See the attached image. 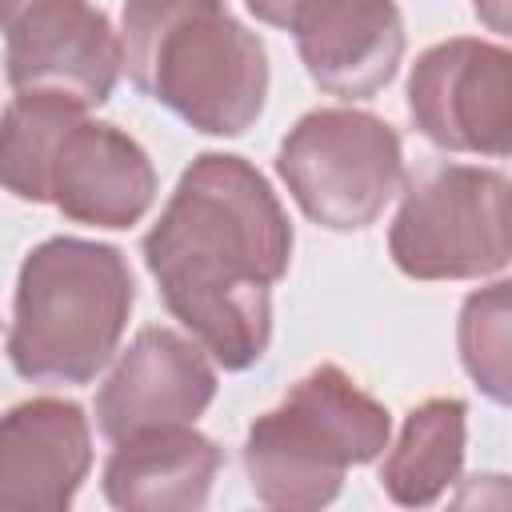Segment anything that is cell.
Here are the masks:
<instances>
[{
	"mask_svg": "<svg viewBox=\"0 0 512 512\" xmlns=\"http://www.w3.org/2000/svg\"><path fill=\"white\" fill-rule=\"evenodd\" d=\"M248 12L260 20V24H272V28H292V20L300 16V8L308 0H244Z\"/></svg>",
	"mask_w": 512,
	"mask_h": 512,
	"instance_id": "17",
	"label": "cell"
},
{
	"mask_svg": "<svg viewBox=\"0 0 512 512\" xmlns=\"http://www.w3.org/2000/svg\"><path fill=\"white\" fill-rule=\"evenodd\" d=\"M120 72L204 136L248 132L268 100L264 40L224 0H124Z\"/></svg>",
	"mask_w": 512,
	"mask_h": 512,
	"instance_id": "2",
	"label": "cell"
},
{
	"mask_svg": "<svg viewBox=\"0 0 512 512\" xmlns=\"http://www.w3.org/2000/svg\"><path fill=\"white\" fill-rule=\"evenodd\" d=\"M88 108L56 92H16L0 112V188L16 200L44 204L48 160L72 120Z\"/></svg>",
	"mask_w": 512,
	"mask_h": 512,
	"instance_id": "15",
	"label": "cell"
},
{
	"mask_svg": "<svg viewBox=\"0 0 512 512\" xmlns=\"http://www.w3.org/2000/svg\"><path fill=\"white\" fill-rule=\"evenodd\" d=\"M4 72L16 92H56L84 108L112 96L120 76V36L88 0H28L8 20Z\"/></svg>",
	"mask_w": 512,
	"mask_h": 512,
	"instance_id": "8",
	"label": "cell"
},
{
	"mask_svg": "<svg viewBox=\"0 0 512 512\" xmlns=\"http://www.w3.org/2000/svg\"><path fill=\"white\" fill-rule=\"evenodd\" d=\"M476 4V16H484L488 24H492V32H504V8H508V0H472Z\"/></svg>",
	"mask_w": 512,
	"mask_h": 512,
	"instance_id": "18",
	"label": "cell"
},
{
	"mask_svg": "<svg viewBox=\"0 0 512 512\" xmlns=\"http://www.w3.org/2000/svg\"><path fill=\"white\" fill-rule=\"evenodd\" d=\"M468 404L456 396H432L404 416L400 440L384 456L380 488L400 508H424L460 480L464 468Z\"/></svg>",
	"mask_w": 512,
	"mask_h": 512,
	"instance_id": "14",
	"label": "cell"
},
{
	"mask_svg": "<svg viewBox=\"0 0 512 512\" xmlns=\"http://www.w3.org/2000/svg\"><path fill=\"white\" fill-rule=\"evenodd\" d=\"M392 436L388 408L344 368L320 364L292 384L280 408L252 420L244 472L268 508H324L340 496L352 464H372Z\"/></svg>",
	"mask_w": 512,
	"mask_h": 512,
	"instance_id": "4",
	"label": "cell"
},
{
	"mask_svg": "<svg viewBox=\"0 0 512 512\" xmlns=\"http://www.w3.org/2000/svg\"><path fill=\"white\" fill-rule=\"evenodd\" d=\"M288 32L312 84L340 100L376 96L404 56L396 0H308Z\"/></svg>",
	"mask_w": 512,
	"mask_h": 512,
	"instance_id": "12",
	"label": "cell"
},
{
	"mask_svg": "<svg viewBox=\"0 0 512 512\" xmlns=\"http://www.w3.org/2000/svg\"><path fill=\"white\" fill-rule=\"evenodd\" d=\"M216 400V368L208 352L164 324H148L116 356L96 392V424L116 444L160 424H196Z\"/></svg>",
	"mask_w": 512,
	"mask_h": 512,
	"instance_id": "9",
	"label": "cell"
},
{
	"mask_svg": "<svg viewBox=\"0 0 512 512\" xmlns=\"http://www.w3.org/2000/svg\"><path fill=\"white\" fill-rule=\"evenodd\" d=\"M156 200V168L148 152L116 124L72 120L48 160L44 204L76 224L132 228Z\"/></svg>",
	"mask_w": 512,
	"mask_h": 512,
	"instance_id": "10",
	"label": "cell"
},
{
	"mask_svg": "<svg viewBox=\"0 0 512 512\" xmlns=\"http://www.w3.org/2000/svg\"><path fill=\"white\" fill-rule=\"evenodd\" d=\"M92 468L80 404L36 396L0 412V512H64Z\"/></svg>",
	"mask_w": 512,
	"mask_h": 512,
	"instance_id": "11",
	"label": "cell"
},
{
	"mask_svg": "<svg viewBox=\"0 0 512 512\" xmlns=\"http://www.w3.org/2000/svg\"><path fill=\"white\" fill-rule=\"evenodd\" d=\"M276 172L312 224L360 232L376 224L400 192L404 148L384 116L360 108H316L280 140Z\"/></svg>",
	"mask_w": 512,
	"mask_h": 512,
	"instance_id": "5",
	"label": "cell"
},
{
	"mask_svg": "<svg viewBox=\"0 0 512 512\" xmlns=\"http://www.w3.org/2000/svg\"><path fill=\"white\" fill-rule=\"evenodd\" d=\"M140 252L164 308L224 372H244L268 352L272 288L288 276L292 224L244 156L200 152Z\"/></svg>",
	"mask_w": 512,
	"mask_h": 512,
	"instance_id": "1",
	"label": "cell"
},
{
	"mask_svg": "<svg viewBox=\"0 0 512 512\" xmlns=\"http://www.w3.org/2000/svg\"><path fill=\"white\" fill-rule=\"evenodd\" d=\"M408 116L444 152L508 156L512 56L504 44L452 36L424 48L408 76Z\"/></svg>",
	"mask_w": 512,
	"mask_h": 512,
	"instance_id": "7",
	"label": "cell"
},
{
	"mask_svg": "<svg viewBox=\"0 0 512 512\" xmlns=\"http://www.w3.org/2000/svg\"><path fill=\"white\" fill-rule=\"evenodd\" d=\"M388 252L412 280H484L508 268V176L480 164H428L400 184Z\"/></svg>",
	"mask_w": 512,
	"mask_h": 512,
	"instance_id": "6",
	"label": "cell"
},
{
	"mask_svg": "<svg viewBox=\"0 0 512 512\" xmlns=\"http://www.w3.org/2000/svg\"><path fill=\"white\" fill-rule=\"evenodd\" d=\"M220 448L192 424H160L116 440L104 500L120 512H196L212 496Z\"/></svg>",
	"mask_w": 512,
	"mask_h": 512,
	"instance_id": "13",
	"label": "cell"
},
{
	"mask_svg": "<svg viewBox=\"0 0 512 512\" xmlns=\"http://www.w3.org/2000/svg\"><path fill=\"white\" fill-rule=\"evenodd\" d=\"M508 280H496L480 292H472L460 308L456 324V348L464 360V372L476 380V388L508 404L512 392V308H508Z\"/></svg>",
	"mask_w": 512,
	"mask_h": 512,
	"instance_id": "16",
	"label": "cell"
},
{
	"mask_svg": "<svg viewBox=\"0 0 512 512\" xmlns=\"http://www.w3.org/2000/svg\"><path fill=\"white\" fill-rule=\"evenodd\" d=\"M136 280L120 248L80 236L36 244L16 276L8 360L32 384H92L120 348Z\"/></svg>",
	"mask_w": 512,
	"mask_h": 512,
	"instance_id": "3",
	"label": "cell"
}]
</instances>
